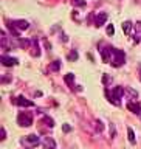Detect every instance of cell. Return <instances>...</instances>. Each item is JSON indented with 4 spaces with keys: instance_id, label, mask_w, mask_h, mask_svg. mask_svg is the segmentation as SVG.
<instances>
[{
    "instance_id": "obj_1",
    "label": "cell",
    "mask_w": 141,
    "mask_h": 149,
    "mask_svg": "<svg viewBox=\"0 0 141 149\" xmlns=\"http://www.w3.org/2000/svg\"><path fill=\"white\" fill-rule=\"evenodd\" d=\"M17 124L22 126V127H28V126L33 124V115L30 112H20L17 115Z\"/></svg>"
},
{
    "instance_id": "obj_2",
    "label": "cell",
    "mask_w": 141,
    "mask_h": 149,
    "mask_svg": "<svg viewBox=\"0 0 141 149\" xmlns=\"http://www.w3.org/2000/svg\"><path fill=\"white\" fill-rule=\"evenodd\" d=\"M126 61V54L123 53L121 50H113V56H112V65L113 67H121Z\"/></svg>"
},
{
    "instance_id": "obj_3",
    "label": "cell",
    "mask_w": 141,
    "mask_h": 149,
    "mask_svg": "<svg viewBox=\"0 0 141 149\" xmlns=\"http://www.w3.org/2000/svg\"><path fill=\"white\" fill-rule=\"evenodd\" d=\"M22 143L25 144V146H28V148H34V146H37V144L40 143V140H39V137H37L36 134H31V135H26L25 138H22Z\"/></svg>"
},
{
    "instance_id": "obj_4",
    "label": "cell",
    "mask_w": 141,
    "mask_h": 149,
    "mask_svg": "<svg viewBox=\"0 0 141 149\" xmlns=\"http://www.w3.org/2000/svg\"><path fill=\"white\" fill-rule=\"evenodd\" d=\"M14 104L20 106V107H33V106H34V102L30 101V100H25L23 96H17L16 100H14Z\"/></svg>"
},
{
    "instance_id": "obj_5",
    "label": "cell",
    "mask_w": 141,
    "mask_h": 149,
    "mask_svg": "<svg viewBox=\"0 0 141 149\" xmlns=\"http://www.w3.org/2000/svg\"><path fill=\"white\" fill-rule=\"evenodd\" d=\"M127 109L132 112V113H137V115L141 113V106H140V102H137V101H129L127 102Z\"/></svg>"
},
{
    "instance_id": "obj_6",
    "label": "cell",
    "mask_w": 141,
    "mask_h": 149,
    "mask_svg": "<svg viewBox=\"0 0 141 149\" xmlns=\"http://www.w3.org/2000/svg\"><path fill=\"white\" fill-rule=\"evenodd\" d=\"M0 61H2V64L5 65V67H11V65H17V62L19 61L16 59V58H9V56H2L0 58Z\"/></svg>"
},
{
    "instance_id": "obj_7",
    "label": "cell",
    "mask_w": 141,
    "mask_h": 149,
    "mask_svg": "<svg viewBox=\"0 0 141 149\" xmlns=\"http://www.w3.org/2000/svg\"><path fill=\"white\" fill-rule=\"evenodd\" d=\"M42 146H44L45 149H56V141H54V138L45 137L44 140H42Z\"/></svg>"
},
{
    "instance_id": "obj_8",
    "label": "cell",
    "mask_w": 141,
    "mask_h": 149,
    "mask_svg": "<svg viewBox=\"0 0 141 149\" xmlns=\"http://www.w3.org/2000/svg\"><path fill=\"white\" fill-rule=\"evenodd\" d=\"M106 22H107V14H106V13H99V14L96 16V22H95L96 26H102Z\"/></svg>"
},
{
    "instance_id": "obj_9",
    "label": "cell",
    "mask_w": 141,
    "mask_h": 149,
    "mask_svg": "<svg viewBox=\"0 0 141 149\" xmlns=\"http://www.w3.org/2000/svg\"><path fill=\"white\" fill-rule=\"evenodd\" d=\"M14 26H17L19 30H28V26H30V25H28L26 20H16V22H14Z\"/></svg>"
},
{
    "instance_id": "obj_10",
    "label": "cell",
    "mask_w": 141,
    "mask_h": 149,
    "mask_svg": "<svg viewBox=\"0 0 141 149\" xmlns=\"http://www.w3.org/2000/svg\"><path fill=\"white\" fill-rule=\"evenodd\" d=\"M132 28H133V25H132V22H130V20L123 23V31L126 33V34H130V33H132Z\"/></svg>"
},
{
    "instance_id": "obj_11",
    "label": "cell",
    "mask_w": 141,
    "mask_h": 149,
    "mask_svg": "<svg viewBox=\"0 0 141 149\" xmlns=\"http://www.w3.org/2000/svg\"><path fill=\"white\" fill-rule=\"evenodd\" d=\"M127 135H129V141L130 143H132V144H135V143H137V138H135V134H133V130L132 129H127Z\"/></svg>"
},
{
    "instance_id": "obj_12",
    "label": "cell",
    "mask_w": 141,
    "mask_h": 149,
    "mask_svg": "<svg viewBox=\"0 0 141 149\" xmlns=\"http://www.w3.org/2000/svg\"><path fill=\"white\" fill-rule=\"evenodd\" d=\"M64 79H65V82H67V84H72V82L74 81V74H73V73H67Z\"/></svg>"
},
{
    "instance_id": "obj_13",
    "label": "cell",
    "mask_w": 141,
    "mask_h": 149,
    "mask_svg": "<svg viewBox=\"0 0 141 149\" xmlns=\"http://www.w3.org/2000/svg\"><path fill=\"white\" fill-rule=\"evenodd\" d=\"M59 67H60V62H59V61H54V62L50 65V70H53V72H58Z\"/></svg>"
},
{
    "instance_id": "obj_14",
    "label": "cell",
    "mask_w": 141,
    "mask_h": 149,
    "mask_svg": "<svg viewBox=\"0 0 141 149\" xmlns=\"http://www.w3.org/2000/svg\"><path fill=\"white\" fill-rule=\"evenodd\" d=\"M110 82H112V76H109V74H104V76H102V84H104V86H109Z\"/></svg>"
},
{
    "instance_id": "obj_15",
    "label": "cell",
    "mask_w": 141,
    "mask_h": 149,
    "mask_svg": "<svg viewBox=\"0 0 141 149\" xmlns=\"http://www.w3.org/2000/svg\"><path fill=\"white\" fill-rule=\"evenodd\" d=\"M44 121L47 123V126H50V127L54 126V121H53V118H50V116H44Z\"/></svg>"
},
{
    "instance_id": "obj_16",
    "label": "cell",
    "mask_w": 141,
    "mask_h": 149,
    "mask_svg": "<svg viewBox=\"0 0 141 149\" xmlns=\"http://www.w3.org/2000/svg\"><path fill=\"white\" fill-rule=\"evenodd\" d=\"M96 130H98V132H102V130H104V124H102L101 123V121H96Z\"/></svg>"
},
{
    "instance_id": "obj_17",
    "label": "cell",
    "mask_w": 141,
    "mask_h": 149,
    "mask_svg": "<svg viewBox=\"0 0 141 149\" xmlns=\"http://www.w3.org/2000/svg\"><path fill=\"white\" fill-rule=\"evenodd\" d=\"M113 33H115L113 25H109V26H107V34H109V36H113Z\"/></svg>"
},
{
    "instance_id": "obj_18",
    "label": "cell",
    "mask_w": 141,
    "mask_h": 149,
    "mask_svg": "<svg viewBox=\"0 0 141 149\" xmlns=\"http://www.w3.org/2000/svg\"><path fill=\"white\" fill-rule=\"evenodd\" d=\"M68 59H72V61H76L78 59V53H76V51H72V53H70V56H68Z\"/></svg>"
},
{
    "instance_id": "obj_19",
    "label": "cell",
    "mask_w": 141,
    "mask_h": 149,
    "mask_svg": "<svg viewBox=\"0 0 141 149\" xmlns=\"http://www.w3.org/2000/svg\"><path fill=\"white\" fill-rule=\"evenodd\" d=\"M73 3H74V5H78V6H84V5H85V2H82V0H74Z\"/></svg>"
},
{
    "instance_id": "obj_20",
    "label": "cell",
    "mask_w": 141,
    "mask_h": 149,
    "mask_svg": "<svg viewBox=\"0 0 141 149\" xmlns=\"http://www.w3.org/2000/svg\"><path fill=\"white\" fill-rule=\"evenodd\" d=\"M110 137H115V126H110Z\"/></svg>"
},
{
    "instance_id": "obj_21",
    "label": "cell",
    "mask_w": 141,
    "mask_h": 149,
    "mask_svg": "<svg viewBox=\"0 0 141 149\" xmlns=\"http://www.w3.org/2000/svg\"><path fill=\"white\" fill-rule=\"evenodd\" d=\"M5 135H6V130H5V127H2V140H5V138H6Z\"/></svg>"
},
{
    "instance_id": "obj_22",
    "label": "cell",
    "mask_w": 141,
    "mask_h": 149,
    "mask_svg": "<svg viewBox=\"0 0 141 149\" xmlns=\"http://www.w3.org/2000/svg\"><path fill=\"white\" fill-rule=\"evenodd\" d=\"M64 130H65V132H68V130H70V126L65 124V126H64Z\"/></svg>"
}]
</instances>
